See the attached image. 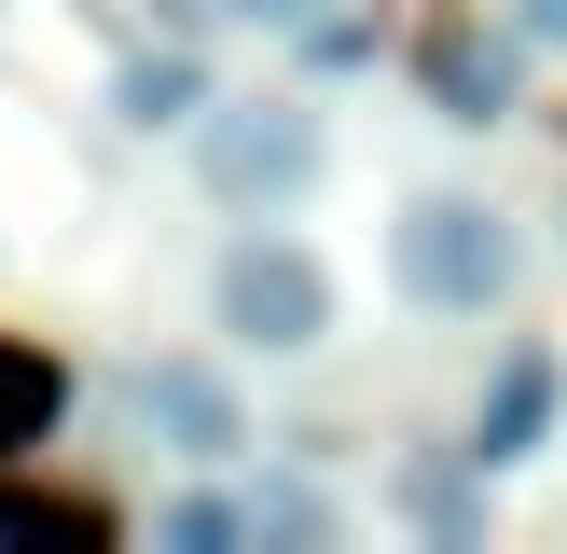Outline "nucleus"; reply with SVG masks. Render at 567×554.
Listing matches in <instances>:
<instances>
[{
    "label": "nucleus",
    "mask_w": 567,
    "mask_h": 554,
    "mask_svg": "<svg viewBox=\"0 0 567 554\" xmlns=\"http://www.w3.org/2000/svg\"><path fill=\"white\" fill-rule=\"evenodd\" d=\"M388 291L415 305V319H498V305L526 291V222L498 208V194L471 181H430L388 208Z\"/></svg>",
    "instance_id": "f257e3e1"
},
{
    "label": "nucleus",
    "mask_w": 567,
    "mask_h": 554,
    "mask_svg": "<svg viewBox=\"0 0 567 554\" xmlns=\"http://www.w3.org/2000/svg\"><path fill=\"white\" fill-rule=\"evenodd\" d=\"M181 138H194V194H208L221 222H291L305 194L332 181V125H319V98H291V83L208 98Z\"/></svg>",
    "instance_id": "f03ea898"
},
{
    "label": "nucleus",
    "mask_w": 567,
    "mask_h": 554,
    "mask_svg": "<svg viewBox=\"0 0 567 554\" xmlns=\"http://www.w3.org/2000/svg\"><path fill=\"white\" fill-rule=\"evenodd\" d=\"M332 319H347V291H332V264L291 236V222H236L208 264V332L236 360H319Z\"/></svg>",
    "instance_id": "7ed1b4c3"
},
{
    "label": "nucleus",
    "mask_w": 567,
    "mask_h": 554,
    "mask_svg": "<svg viewBox=\"0 0 567 554\" xmlns=\"http://www.w3.org/2000/svg\"><path fill=\"white\" fill-rule=\"evenodd\" d=\"M125 430L153 443V458H181V471H236L249 458V388L221 375V360H194V347L125 360Z\"/></svg>",
    "instance_id": "20e7f679"
},
{
    "label": "nucleus",
    "mask_w": 567,
    "mask_h": 554,
    "mask_svg": "<svg viewBox=\"0 0 567 554\" xmlns=\"http://www.w3.org/2000/svg\"><path fill=\"white\" fill-rule=\"evenodd\" d=\"M415 98H430V125L485 138L526 111V28L513 14H430L415 28Z\"/></svg>",
    "instance_id": "39448f33"
},
{
    "label": "nucleus",
    "mask_w": 567,
    "mask_h": 554,
    "mask_svg": "<svg viewBox=\"0 0 567 554\" xmlns=\"http://www.w3.org/2000/svg\"><path fill=\"white\" fill-rule=\"evenodd\" d=\"M554 430H567V347H540V332H526V347H498V375H485V402H471L457 443H471L485 471H526Z\"/></svg>",
    "instance_id": "423d86ee"
},
{
    "label": "nucleus",
    "mask_w": 567,
    "mask_h": 554,
    "mask_svg": "<svg viewBox=\"0 0 567 554\" xmlns=\"http://www.w3.org/2000/svg\"><path fill=\"white\" fill-rule=\"evenodd\" d=\"M485 485H498V471L471 458V443H430V458H402V485H388V499H402V526H415V541L471 554V541H485Z\"/></svg>",
    "instance_id": "0eeeda50"
},
{
    "label": "nucleus",
    "mask_w": 567,
    "mask_h": 554,
    "mask_svg": "<svg viewBox=\"0 0 567 554\" xmlns=\"http://www.w3.org/2000/svg\"><path fill=\"white\" fill-rule=\"evenodd\" d=\"M208 98H221V83H208V55H194V42H166V28H153L138 55H125V70H111V125H138V138L194 125Z\"/></svg>",
    "instance_id": "6e6552de"
},
{
    "label": "nucleus",
    "mask_w": 567,
    "mask_h": 554,
    "mask_svg": "<svg viewBox=\"0 0 567 554\" xmlns=\"http://www.w3.org/2000/svg\"><path fill=\"white\" fill-rule=\"evenodd\" d=\"M70 360H55V347H28V332H0V471H14V458H42V443L55 430H70Z\"/></svg>",
    "instance_id": "1a4fd4ad"
},
{
    "label": "nucleus",
    "mask_w": 567,
    "mask_h": 554,
    "mask_svg": "<svg viewBox=\"0 0 567 554\" xmlns=\"http://www.w3.org/2000/svg\"><path fill=\"white\" fill-rule=\"evenodd\" d=\"M0 554H111V499L14 485V471H0Z\"/></svg>",
    "instance_id": "9d476101"
},
{
    "label": "nucleus",
    "mask_w": 567,
    "mask_h": 554,
    "mask_svg": "<svg viewBox=\"0 0 567 554\" xmlns=\"http://www.w3.org/2000/svg\"><path fill=\"white\" fill-rule=\"evenodd\" d=\"M249 499V541H277V554H319L332 541V499L305 485V471H264V485H236Z\"/></svg>",
    "instance_id": "9b49d317"
},
{
    "label": "nucleus",
    "mask_w": 567,
    "mask_h": 554,
    "mask_svg": "<svg viewBox=\"0 0 567 554\" xmlns=\"http://www.w3.org/2000/svg\"><path fill=\"white\" fill-rule=\"evenodd\" d=\"M153 554H249V499L236 485H194L153 513Z\"/></svg>",
    "instance_id": "f8f14e48"
},
{
    "label": "nucleus",
    "mask_w": 567,
    "mask_h": 554,
    "mask_svg": "<svg viewBox=\"0 0 567 554\" xmlns=\"http://www.w3.org/2000/svg\"><path fill=\"white\" fill-rule=\"evenodd\" d=\"M305 42V70H360V55H374V14H347V0H332L319 28H291Z\"/></svg>",
    "instance_id": "ddd939ff"
},
{
    "label": "nucleus",
    "mask_w": 567,
    "mask_h": 554,
    "mask_svg": "<svg viewBox=\"0 0 567 554\" xmlns=\"http://www.w3.org/2000/svg\"><path fill=\"white\" fill-rule=\"evenodd\" d=\"M332 0H221V28H264V42H291V28H319Z\"/></svg>",
    "instance_id": "4468645a"
},
{
    "label": "nucleus",
    "mask_w": 567,
    "mask_h": 554,
    "mask_svg": "<svg viewBox=\"0 0 567 554\" xmlns=\"http://www.w3.org/2000/svg\"><path fill=\"white\" fill-rule=\"evenodd\" d=\"M498 14L526 28V55H567V0H498Z\"/></svg>",
    "instance_id": "2eb2a0df"
},
{
    "label": "nucleus",
    "mask_w": 567,
    "mask_h": 554,
    "mask_svg": "<svg viewBox=\"0 0 567 554\" xmlns=\"http://www.w3.org/2000/svg\"><path fill=\"white\" fill-rule=\"evenodd\" d=\"M138 14H153L166 42H208V28H221V0H138Z\"/></svg>",
    "instance_id": "dca6fc26"
}]
</instances>
